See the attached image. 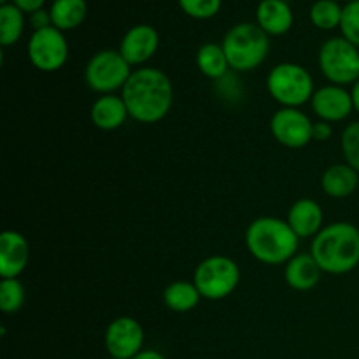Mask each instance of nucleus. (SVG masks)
I'll return each mask as SVG.
<instances>
[{
    "label": "nucleus",
    "mask_w": 359,
    "mask_h": 359,
    "mask_svg": "<svg viewBox=\"0 0 359 359\" xmlns=\"http://www.w3.org/2000/svg\"><path fill=\"white\" fill-rule=\"evenodd\" d=\"M121 97L135 121L158 123L170 112L174 102V88L170 79L160 69L144 67L133 70L121 90Z\"/></svg>",
    "instance_id": "nucleus-1"
},
{
    "label": "nucleus",
    "mask_w": 359,
    "mask_h": 359,
    "mask_svg": "<svg viewBox=\"0 0 359 359\" xmlns=\"http://www.w3.org/2000/svg\"><path fill=\"white\" fill-rule=\"evenodd\" d=\"M311 255L323 272H351L359 265V230L354 224L339 221L323 228L312 241Z\"/></svg>",
    "instance_id": "nucleus-2"
},
{
    "label": "nucleus",
    "mask_w": 359,
    "mask_h": 359,
    "mask_svg": "<svg viewBox=\"0 0 359 359\" xmlns=\"http://www.w3.org/2000/svg\"><path fill=\"white\" fill-rule=\"evenodd\" d=\"M298 242L287 221L263 216L252 221L245 231V245L252 258L265 265H283L297 256Z\"/></svg>",
    "instance_id": "nucleus-3"
},
{
    "label": "nucleus",
    "mask_w": 359,
    "mask_h": 359,
    "mask_svg": "<svg viewBox=\"0 0 359 359\" xmlns=\"http://www.w3.org/2000/svg\"><path fill=\"white\" fill-rule=\"evenodd\" d=\"M230 69L237 72L255 70L265 62L270 51L269 35L258 23H238L231 27L221 42Z\"/></svg>",
    "instance_id": "nucleus-4"
},
{
    "label": "nucleus",
    "mask_w": 359,
    "mask_h": 359,
    "mask_svg": "<svg viewBox=\"0 0 359 359\" xmlns=\"http://www.w3.org/2000/svg\"><path fill=\"white\" fill-rule=\"evenodd\" d=\"M266 90L270 97L283 107H300L312 100L314 81L309 70L298 63H279L266 77Z\"/></svg>",
    "instance_id": "nucleus-5"
},
{
    "label": "nucleus",
    "mask_w": 359,
    "mask_h": 359,
    "mask_svg": "<svg viewBox=\"0 0 359 359\" xmlns=\"http://www.w3.org/2000/svg\"><path fill=\"white\" fill-rule=\"evenodd\" d=\"M193 283L202 298L223 300L237 290L241 283V270L228 256H210L195 269Z\"/></svg>",
    "instance_id": "nucleus-6"
},
{
    "label": "nucleus",
    "mask_w": 359,
    "mask_h": 359,
    "mask_svg": "<svg viewBox=\"0 0 359 359\" xmlns=\"http://www.w3.org/2000/svg\"><path fill=\"white\" fill-rule=\"evenodd\" d=\"M319 69L332 84L346 86L359 79V51L344 37L328 39L319 51Z\"/></svg>",
    "instance_id": "nucleus-7"
},
{
    "label": "nucleus",
    "mask_w": 359,
    "mask_h": 359,
    "mask_svg": "<svg viewBox=\"0 0 359 359\" xmlns=\"http://www.w3.org/2000/svg\"><path fill=\"white\" fill-rule=\"evenodd\" d=\"M130 76H132L130 63L123 58L121 53L114 49L95 53L84 70L88 86L102 95H111L116 90H123Z\"/></svg>",
    "instance_id": "nucleus-8"
},
{
    "label": "nucleus",
    "mask_w": 359,
    "mask_h": 359,
    "mask_svg": "<svg viewBox=\"0 0 359 359\" xmlns=\"http://www.w3.org/2000/svg\"><path fill=\"white\" fill-rule=\"evenodd\" d=\"M28 58L41 72H56L69 58V44L62 30L55 27L35 30L28 41Z\"/></svg>",
    "instance_id": "nucleus-9"
},
{
    "label": "nucleus",
    "mask_w": 359,
    "mask_h": 359,
    "mask_svg": "<svg viewBox=\"0 0 359 359\" xmlns=\"http://www.w3.org/2000/svg\"><path fill=\"white\" fill-rule=\"evenodd\" d=\"M312 126L311 118L297 107L279 109L270 121L273 139L290 149H300L311 142Z\"/></svg>",
    "instance_id": "nucleus-10"
},
{
    "label": "nucleus",
    "mask_w": 359,
    "mask_h": 359,
    "mask_svg": "<svg viewBox=\"0 0 359 359\" xmlns=\"http://www.w3.org/2000/svg\"><path fill=\"white\" fill-rule=\"evenodd\" d=\"M144 330L137 319L123 316L105 330V349L116 359H132L142 353Z\"/></svg>",
    "instance_id": "nucleus-11"
},
{
    "label": "nucleus",
    "mask_w": 359,
    "mask_h": 359,
    "mask_svg": "<svg viewBox=\"0 0 359 359\" xmlns=\"http://www.w3.org/2000/svg\"><path fill=\"white\" fill-rule=\"evenodd\" d=\"M311 105L316 116L326 123L342 121L354 109L351 93L339 84H328L314 91Z\"/></svg>",
    "instance_id": "nucleus-12"
},
{
    "label": "nucleus",
    "mask_w": 359,
    "mask_h": 359,
    "mask_svg": "<svg viewBox=\"0 0 359 359\" xmlns=\"http://www.w3.org/2000/svg\"><path fill=\"white\" fill-rule=\"evenodd\" d=\"M160 46V35L151 25H135L121 39L118 51L132 65H142L154 56Z\"/></svg>",
    "instance_id": "nucleus-13"
},
{
    "label": "nucleus",
    "mask_w": 359,
    "mask_h": 359,
    "mask_svg": "<svg viewBox=\"0 0 359 359\" xmlns=\"http://www.w3.org/2000/svg\"><path fill=\"white\" fill-rule=\"evenodd\" d=\"M30 259V248L27 238L14 230L0 235V276L2 279H18L27 269Z\"/></svg>",
    "instance_id": "nucleus-14"
},
{
    "label": "nucleus",
    "mask_w": 359,
    "mask_h": 359,
    "mask_svg": "<svg viewBox=\"0 0 359 359\" xmlns=\"http://www.w3.org/2000/svg\"><path fill=\"white\" fill-rule=\"evenodd\" d=\"M323 219L325 214L321 205L316 200L302 198L291 205L286 221L298 238H309L323 230Z\"/></svg>",
    "instance_id": "nucleus-15"
},
{
    "label": "nucleus",
    "mask_w": 359,
    "mask_h": 359,
    "mask_svg": "<svg viewBox=\"0 0 359 359\" xmlns=\"http://www.w3.org/2000/svg\"><path fill=\"white\" fill-rule=\"evenodd\" d=\"M293 21V9L286 0H262L256 9V23L266 35L287 34Z\"/></svg>",
    "instance_id": "nucleus-16"
},
{
    "label": "nucleus",
    "mask_w": 359,
    "mask_h": 359,
    "mask_svg": "<svg viewBox=\"0 0 359 359\" xmlns=\"http://www.w3.org/2000/svg\"><path fill=\"white\" fill-rule=\"evenodd\" d=\"M91 121L97 128L105 130V132H112L118 130L119 126L125 125L126 118H128V109H126L123 97L118 95H102L91 105Z\"/></svg>",
    "instance_id": "nucleus-17"
},
{
    "label": "nucleus",
    "mask_w": 359,
    "mask_h": 359,
    "mask_svg": "<svg viewBox=\"0 0 359 359\" xmlns=\"http://www.w3.org/2000/svg\"><path fill=\"white\" fill-rule=\"evenodd\" d=\"M321 266L312 255H297L286 263V283L297 291H309L321 280Z\"/></svg>",
    "instance_id": "nucleus-18"
},
{
    "label": "nucleus",
    "mask_w": 359,
    "mask_h": 359,
    "mask_svg": "<svg viewBox=\"0 0 359 359\" xmlns=\"http://www.w3.org/2000/svg\"><path fill=\"white\" fill-rule=\"evenodd\" d=\"M321 188L332 198H347L358 188V172L347 163L332 165L323 172Z\"/></svg>",
    "instance_id": "nucleus-19"
},
{
    "label": "nucleus",
    "mask_w": 359,
    "mask_h": 359,
    "mask_svg": "<svg viewBox=\"0 0 359 359\" xmlns=\"http://www.w3.org/2000/svg\"><path fill=\"white\" fill-rule=\"evenodd\" d=\"M53 27L67 32L79 27L88 14L86 0H55L49 7Z\"/></svg>",
    "instance_id": "nucleus-20"
},
{
    "label": "nucleus",
    "mask_w": 359,
    "mask_h": 359,
    "mask_svg": "<svg viewBox=\"0 0 359 359\" xmlns=\"http://www.w3.org/2000/svg\"><path fill=\"white\" fill-rule=\"evenodd\" d=\"M200 298L202 294L196 290L195 283H188V280H175L168 284L163 291V302L167 309L179 314L193 311L198 305Z\"/></svg>",
    "instance_id": "nucleus-21"
},
{
    "label": "nucleus",
    "mask_w": 359,
    "mask_h": 359,
    "mask_svg": "<svg viewBox=\"0 0 359 359\" xmlns=\"http://www.w3.org/2000/svg\"><path fill=\"white\" fill-rule=\"evenodd\" d=\"M196 65H198L200 72L209 79H219L230 69L223 46L214 44V42L200 46L198 53H196Z\"/></svg>",
    "instance_id": "nucleus-22"
},
{
    "label": "nucleus",
    "mask_w": 359,
    "mask_h": 359,
    "mask_svg": "<svg viewBox=\"0 0 359 359\" xmlns=\"http://www.w3.org/2000/svg\"><path fill=\"white\" fill-rule=\"evenodd\" d=\"M25 28V13L13 2L0 6V44L2 48L16 44Z\"/></svg>",
    "instance_id": "nucleus-23"
},
{
    "label": "nucleus",
    "mask_w": 359,
    "mask_h": 359,
    "mask_svg": "<svg viewBox=\"0 0 359 359\" xmlns=\"http://www.w3.org/2000/svg\"><path fill=\"white\" fill-rule=\"evenodd\" d=\"M342 11L344 7L337 0H318L312 4L309 16L312 25L319 30H335L337 27L340 28Z\"/></svg>",
    "instance_id": "nucleus-24"
},
{
    "label": "nucleus",
    "mask_w": 359,
    "mask_h": 359,
    "mask_svg": "<svg viewBox=\"0 0 359 359\" xmlns=\"http://www.w3.org/2000/svg\"><path fill=\"white\" fill-rule=\"evenodd\" d=\"M25 304V287L18 279H2L0 283V311L14 314Z\"/></svg>",
    "instance_id": "nucleus-25"
},
{
    "label": "nucleus",
    "mask_w": 359,
    "mask_h": 359,
    "mask_svg": "<svg viewBox=\"0 0 359 359\" xmlns=\"http://www.w3.org/2000/svg\"><path fill=\"white\" fill-rule=\"evenodd\" d=\"M182 13L195 20H210L221 9L223 0H177Z\"/></svg>",
    "instance_id": "nucleus-26"
},
{
    "label": "nucleus",
    "mask_w": 359,
    "mask_h": 359,
    "mask_svg": "<svg viewBox=\"0 0 359 359\" xmlns=\"http://www.w3.org/2000/svg\"><path fill=\"white\" fill-rule=\"evenodd\" d=\"M342 37L359 48V0L344 6L342 21H340Z\"/></svg>",
    "instance_id": "nucleus-27"
},
{
    "label": "nucleus",
    "mask_w": 359,
    "mask_h": 359,
    "mask_svg": "<svg viewBox=\"0 0 359 359\" xmlns=\"http://www.w3.org/2000/svg\"><path fill=\"white\" fill-rule=\"evenodd\" d=\"M342 151L346 163L359 172V121L351 123L342 133Z\"/></svg>",
    "instance_id": "nucleus-28"
},
{
    "label": "nucleus",
    "mask_w": 359,
    "mask_h": 359,
    "mask_svg": "<svg viewBox=\"0 0 359 359\" xmlns=\"http://www.w3.org/2000/svg\"><path fill=\"white\" fill-rule=\"evenodd\" d=\"M30 25L34 27V32L42 30V28L53 27L51 14H49V11L39 9V11H35V13H32L30 14Z\"/></svg>",
    "instance_id": "nucleus-29"
},
{
    "label": "nucleus",
    "mask_w": 359,
    "mask_h": 359,
    "mask_svg": "<svg viewBox=\"0 0 359 359\" xmlns=\"http://www.w3.org/2000/svg\"><path fill=\"white\" fill-rule=\"evenodd\" d=\"M332 133H333L332 125L326 121H321V119H319L318 123H314V126H312V140L325 142V140H328L330 137H332Z\"/></svg>",
    "instance_id": "nucleus-30"
},
{
    "label": "nucleus",
    "mask_w": 359,
    "mask_h": 359,
    "mask_svg": "<svg viewBox=\"0 0 359 359\" xmlns=\"http://www.w3.org/2000/svg\"><path fill=\"white\" fill-rule=\"evenodd\" d=\"M13 4L18 9L23 11V13L32 14L39 9H44L46 0H13Z\"/></svg>",
    "instance_id": "nucleus-31"
},
{
    "label": "nucleus",
    "mask_w": 359,
    "mask_h": 359,
    "mask_svg": "<svg viewBox=\"0 0 359 359\" xmlns=\"http://www.w3.org/2000/svg\"><path fill=\"white\" fill-rule=\"evenodd\" d=\"M132 359H167V358H165L163 354L156 353V351H142V353H139Z\"/></svg>",
    "instance_id": "nucleus-32"
},
{
    "label": "nucleus",
    "mask_w": 359,
    "mask_h": 359,
    "mask_svg": "<svg viewBox=\"0 0 359 359\" xmlns=\"http://www.w3.org/2000/svg\"><path fill=\"white\" fill-rule=\"evenodd\" d=\"M351 97H353V105H354V111L359 112V79L354 83L353 91H351Z\"/></svg>",
    "instance_id": "nucleus-33"
},
{
    "label": "nucleus",
    "mask_w": 359,
    "mask_h": 359,
    "mask_svg": "<svg viewBox=\"0 0 359 359\" xmlns=\"http://www.w3.org/2000/svg\"><path fill=\"white\" fill-rule=\"evenodd\" d=\"M7 4H11L9 0H0V6H7Z\"/></svg>",
    "instance_id": "nucleus-34"
},
{
    "label": "nucleus",
    "mask_w": 359,
    "mask_h": 359,
    "mask_svg": "<svg viewBox=\"0 0 359 359\" xmlns=\"http://www.w3.org/2000/svg\"><path fill=\"white\" fill-rule=\"evenodd\" d=\"M346 2L347 4H349V2H358V0H346Z\"/></svg>",
    "instance_id": "nucleus-35"
},
{
    "label": "nucleus",
    "mask_w": 359,
    "mask_h": 359,
    "mask_svg": "<svg viewBox=\"0 0 359 359\" xmlns=\"http://www.w3.org/2000/svg\"><path fill=\"white\" fill-rule=\"evenodd\" d=\"M109 359H116V358H109Z\"/></svg>",
    "instance_id": "nucleus-36"
}]
</instances>
